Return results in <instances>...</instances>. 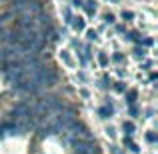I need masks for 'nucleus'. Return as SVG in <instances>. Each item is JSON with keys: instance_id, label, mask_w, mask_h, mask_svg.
Here are the masks:
<instances>
[{"instance_id": "nucleus-4", "label": "nucleus", "mask_w": 158, "mask_h": 154, "mask_svg": "<svg viewBox=\"0 0 158 154\" xmlns=\"http://www.w3.org/2000/svg\"><path fill=\"white\" fill-rule=\"evenodd\" d=\"M136 96H138V94H136V90H128V92H126V98H128V104H130V106L136 102Z\"/></svg>"}, {"instance_id": "nucleus-1", "label": "nucleus", "mask_w": 158, "mask_h": 154, "mask_svg": "<svg viewBox=\"0 0 158 154\" xmlns=\"http://www.w3.org/2000/svg\"><path fill=\"white\" fill-rule=\"evenodd\" d=\"M82 6H84V10H86V14H88V16L96 14V2H94V0H88V2H84Z\"/></svg>"}, {"instance_id": "nucleus-3", "label": "nucleus", "mask_w": 158, "mask_h": 154, "mask_svg": "<svg viewBox=\"0 0 158 154\" xmlns=\"http://www.w3.org/2000/svg\"><path fill=\"white\" fill-rule=\"evenodd\" d=\"M98 114H100L102 118H110L112 116V106H102L100 110H98Z\"/></svg>"}, {"instance_id": "nucleus-14", "label": "nucleus", "mask_w": 158, "mask_h": 154, "mask_svg": "<svg viewBox=\"0 0 158 154\" xmlns=\"http://www.w3.org/2000/svg\"><path fill=\"white\" fill-rule=\"evenodd\" d=\"M114 60H116V62H122L124 56H122V54H114Z\"/></svg>"}, {"instance_id": "nucleus-11", "label": "nucleus", "mask_w": 158, "mask_h": 154, "mask_svg": "<svg viewBox=\"0 0 158 154\" xmlns=\"http://www.w3.org/2000/svg\"><path fill=\"white\" fill-rule=\"evenodd\" d=\"M104 20H106L108 24H112V22H114V16H112V14H106V16H104Z\"/></svg>"}, {"instance_id": "nucleus-5", "label": "nucleus", "mask_w": 158, "mask_h": 154, "mask_svg": "<svg viewBox=\"0 0 158 154\" xmlns=\"http://www.w3.org/2000/svg\"><path fill=\"white\" fill-rule=\"evenodd\" d=\"M12 10H8V12H4V14H0V24H4V22H8V18H12Z\"/></svg>"}, {"instance_id": "nucleus-13", "label": "nucleus", "mask_w": 158, "mask_h": 154, "mask_svg": "<svg viewBox=\"0 0 158 154\" xmlns=\"http://www.w3.org/2000/svg\"><path fill=\"white\" fill-rule=\"evenodd\" d=\"M130 114H132V116H136V114H138V108H136L134 104H132V106H130Z\"/></svg>"}, {"instance_id": "nucleus-7", "label": "nucleus", "mask_w": 158, "mask_h": 154, "mask_svg": "<svg viewBox=\"0 0 158 154\" xmlns=\"http://www.w3.org/2000/svg\"><path fill=\"white\" fill-rule=\"evenodd\" d=\"M124 132H126V134H132V132H134V124L132 122H124Z\"/></svg>"}, {"instance_id": "nucleus-9", "label": "nucleus", "mask_w": 158, "mask_h": 154, "mask_svg": "<svg viewBox=\"0 0 158 154\" xmlns=\"http://www.w3.org/2000/svg\"><path fill=\"white\" fill-rule=\"evenodd\" d=\"M122 18H124V20H132V18H134V14H132V12H126V10H124V12H122Z\"/></svg>"}, {"instance_id": "nucleus-6", "label": "nucleus", "mask_w": 158, "mask_h": 154, "mask_svg": "<svg viewBox=\"0 0 158 154\" xmlns=\"http://www.w3.org/2000/svg\"><path fill=\"white\" fill-rule=\"evenodd\" d=\"M124 144H128V148H130V150H132V152H138V146H136V144H134V142H132V140H130V138H124Z\"/></svg>"}, {"instance_id": "nucleus-8", "label": "nucleus", "mask_w": 158, "mask_h": 154, "mask_svg": "<svg viewBox=\"0 0 158 154\" xmlns=\"http://www.w3.org/2000/svg\"><path fill=\"white\" fill-rule=\"evenodd\" d=\"M98 60H100V64H102V66H106V64H108V56H106V54H100V56H98Z\"/></svg>"}, {"instance_id": "nucleus-10", "label": "nucleus", "mask_w": 158, "mask_h": 154, "mask_svg": "<svg viewBox=\"0 0 158 154\" xmlns=\"http://www.w3.org/2000/svg\"><path fill=\"white\" fill-rule=\"evenodd\" d=\"M146 140H148V142H156V136L150 132V134H146Z\"/></svg>"}, {"instance_id": "nucleus-2", "label": "nucleus", "mask_w": 158, "mask_h": 154, "mask_svg": "<svg viewBox=\"0 0 158 154\" xmlns=\"http://www.w3.org/2000/svg\"><path fill=\"white\" fill-rule=\"evenodd\" d=\"M70 22H72L74 30H78V32H80V30H84V20H82L80 16H76V18H72Z\"/></svg>"}, {"instance_id": "nucleus-12", "label": "nucleus", "mask_w": 158, "mask_h": 154, "mask_svg": "<svg viewBox=\"0 0 158 154\" xmlns=\"http://www.w3.org/2000/svg\"><path fill=\"white\" fill-rule=\"evenodd\" d=\"M88 40H96V32L94 30H88Z\"/></svg>"}, {"instance_id": "nucleus-15", "label": "nucleus", "mask_w": 158, "mask_h": 154, "mask_svg": "<svg viewBox=\"0 0 158 154\" xmlns=\"http://www.w3.org/2000/svg\"><path fill=\"white\" fill-rule=\"evenodd\" d=\"M74 4H76V6H82V0H72Z\"/></svg>"}]
</instances>
